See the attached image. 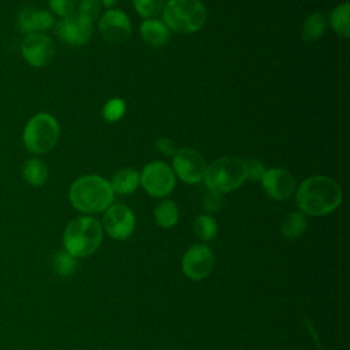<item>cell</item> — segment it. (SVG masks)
<instances>
[{"mask_svg": "<svg viewBox=\"0 0 350 350\" xmlns=\"http://www.w3.org/2000/svg\"><path fill=\"white\" fill-rule=\"evenodd\" d=\"M161 11L165 26L178 33H196L206 22L201 0H168Z\"/></svg>", "mask_w": 350, "mask_h": 350, "instance_id": "cell-4", "label": "cell"}, {"mask_svg": "<svg viewBox=\"0 0 350 350\" xmlns=\"http://www.w3.org/2000/svg\"><path fill=\"white\" fill-rule=\"evenodd\" d=\"M156 148L157 150L164 154V156H168V157H172L174 153L176 152V146H175V142L170 138H165V137H161L156 141Z\"/></svg>", "mask_w": 350, "mask_h": 350, "instance_id": "cell-31", "label": "cell"}, {"mask_svg": "<svg viewBox=\"0 0 350 350\" xmlns=\"http://www.w3.org/2000/svg\"><path fill=\"white\" fill-rule=\"evenodd\" d=\"M56 34L63 42L68 45H83L90 40L93 34V22L74 12L62 18L56 23Z\"/></svg>", "mask_w": 350, "mask_h": 350, "instance_id": "cell-12", "label": "cell"}, {"mask_svg": "<svg viewBox=\"0 0 350 350\" xmlns=\"http://www.w3.org/2000/svg\"><path fill=\"white\" fill-rule=\"evenodd\" d=\"M21 52L26 63L31 67H45L55 56V42L44 33L27 34L21 44Z\"/></svg>", "mask_w": 350, "mask_h": 350, "instance_id": "cell-11", "label": "cell"}, {"mask_svg": "<svg viewBox=\"0 0 350 350\" xmlns=\"http://www.w3.org/2000/svg\"><path fill=\"white\" fill-rule=\"evenodd\" d=\"M349 14H350V4L347 1L336 5L329 14V25L332 30L336 34L342 36L343 38H349L350 36Z\"/></svg>", "mask_w": 350, "mask_h": 350, "instance_id": "cell-21", "label": "cell"}, {"mask_svg": "<svg viewBox=\"0 0 350 350\" xmlns=\"http://www.w3.org/2000/svg\"><path fill=\"white\" fill-rule=\"evenodd\" d=\"M327 19L321 12H313L304 21L301 26V37L306 42L317 41L325 31Z\"/></svg>", "mask_w": 350, "mask_h": 350, "instance_id": "cell-20", "label": "cell"}, {"mask_svg": "<svg viewBox=\"0 0 350 350\" xmlns=\"http://www.w3.org/2000/svg\"><path fill=\"white\" fill-rule=\"evenodd\" d=\"M22 175H23V179L30 186L40 187L48 180L49 172H48L46 164L42 160L37 157H30L23 163Z\"/></svg>", "mask_w": 350, "mask_h": 350, "instance_id": "cell-18", "label": "cell"}, {"mask_svg": "<svg viewBox=\"0 0 350 350\" xmlns=\"http://www.w3.org/2000/svg\"><path fill=\"white\" fill-rule=\"evenodd\" d=\"M246 179V163L235 156H223L206 165L202 180L209 190L223 194L238 189Z\"/></svg>", "mask_w": 350, "mask_h": 350, "instance_id": "cell-5", "label": "cell"}, {"mask_svg": "<svg viewBox=\"0 0 350 350\" xmlns=\"http://www.w3.org/2000/svg\"><path fill=\"white\" fill-rule=\"evenodd\" d=\"M260 182L265 193L276 201L287 200L295 191V179L293 174L284 168L265 170Z\"/></svg>", "mask_w": 350, "mask_h": 350, "instance_id": "cell-14", "label": "cell"}, {"mask_svg": "<svg viewBox=\"0 0 350 350\" xmlns=\"http://www.w3.org/2000/svg\"><path fill=\"white\" fill-rule=\"evenodd\" d=\"M53 25V14L46 10H37L31 5H26L18 14V27L26 36L34 33H44L52 29Z\"/></svg>", "mask_w": 350, "mask_h": 350, "instance_id": "cell-15", "label": "cell"}, {"mask_svg": "<svg viewBox=\"0 0 350 350\" xmlns=\"http://www.w3.org/2000/svg\"><path fill=\"white\" fill-rule=\"evenodd\" d=\"M101 8L100 0H79L78 4V12L81 16L89 19L90 22L96 21Z\"/></svg>", "mask_w": 350, "mask_h": 350, "instance_id": "cell-27", "label": "cell"}, {"mask_svg": "<svg viewBox=\"0 0 350 350\" xmlns=\"http://www.w3.org/2000/svg\"><path fill=\"white\" fill-rule=\"evenodd\" d=\"M104 238L98 219L85 215L72 219L64 228L63 246L75 258L92 256L100 247Z\"/></svg>", "mask_w": 350, "mask_h": 350, "instance_id": "cell-3", "label": "cell"}, {"mask_svg": "<svg viewBox=\"0 0 350 350\" xmlns=\"http://www.w3.org/2000/svg\"><path fill=\"white\" fill-rule=\"evenodd\" d=\"M115 193L109 180L98 175H83L68 190L71 205L82 213L104 212L113 202Z\"/></svg>", "mask_w": 350, "mask_h": 350, "instance_id": "cell-2", "label": "cell"}, {"mask_svg": "<svg viewBox=\"0 0 350 350\" xmlns=\"http://www.w3.org/2000/svg\"><path fill=\"white\" fill-rule=\"evenodd\" d=\"M306 217L304 213L301 212H288L284 219L282 220V226H280V232L288 238V239H295L299 235H302V232L306 228Z\"/></svg>", "mask_w": 350, "mask_h": 350, "instance_id": "cell-22", "label": "cell"}, {"mask_svg": "<svg viewBox=\"0 0 350 350\" xmlns=\"http://www.w3.org/2000/svg\"><path fill=\"white\" fill-rule=\"evenodd\" d=\"M52 267L59 276H71L77 269V258L66 250H59L53 254Z\"/></svg>", "mask_w": 350, "mask_h": 350, "instance_id": "cell-24", "label": "cell"}, {"mask_svg": "<svg viewBox=\"0 0 350 350\" xmlns=\"http://www.w3.org/2000/svg\"><path fill=\"white\" fill-rule=\"evenodd\" d=\"M246 163V172H247V178L252 179L253 182H258L261 180L264 172H265V167L261 161H258L257 159H252Z\"/></svg>", "mask_w": 350, "mask_h": 350, "instance_id": "cell-30", "label": "cell"}, {"mask_svg": "<svg viewBox=\"0 0 350 350\" xmlns=\"http://www.w3.org/2000/svg\"><path fill=\"white\" fill-rule=\"evenodd\" d=\"M111 187L113 193L127 196L137 190L139 186V172L134 168L119 170L111 179Z\"/></svg>", "mask_w": 350, "mask_h": 350, "instance_id": "cell-17", "label": "cell"}, {"mask_svg": "<svg viewBox=\"0 0 350 350\" xmlns=\"http://www.w3.org/2000/svg\"><path fill=\"white\" fill-rule=\"evenodd\" d=\"M98 31L101 37L111 44L126 41L131 34V22L126 12L109 8L103 14L98 22Z\"/></svg>", "mask_w": 350, "mask_h": 350, "instance_id": "cell-13", "label": "cell"}, {"mask_svg": "<svg viewBox=\"0 0 350 350\" xmlns=\"http://www.w3.org/2000/svg\"><path fill=\"white\" fill-rule=\"evenodd\" d=\"M59 137L60 126L57 120L46 112H40L31 116L22 134L25 148L36 154L46 153L55 148Z\"/></svg>", "mask_w": 350, "mask_h": 350, "instance_id": "cell-6", "label": "cell"}, {"mask_svg": "<svg viewBox=\"0 0 350 350\" xmlns=\"http://www.w3.org/2000/svg\"><path fill=\"white\" fill-rule=\"evenodd\" d=\"M139 185L149 196L161 198L174 190L175 174L164 161H152L139 174Z\"/></svg>", "mask_w": 350, "mask_h": 350, "instance_id": "cell-7", "label": "cell"}, {"mask_svg": "<svg viewBox=\"0 0 350 350\" xmlns=\"http://www.w3.org/2000/svg\"><path fill=\"white\" fill-rule=\"evenodd\" d=\"M215 264V254L208 245L196 243L191 245L182 256L180 267L182 272L190 280L205 279Z\"/></svg>", "mask_w": 350, "mask_h": 350, "instance_id": "cell-10", "label": "cell"}, {"mask_svg": "<svg viewBox=\"0 0 350 350\" xmlns=\"http://www.w3.org/2000/svg\"><path fill=\"white\" fill-rule=\"evenodd\" d=\"M103 231L115 241L127 239L135 228V216L124 204L109 205L103 215Z\"/></svg>", "mask_w": 350, "mask_h": 350, "instance_id": "cell-9", "label": "cell"}, {"mask_svg": "<svg viewBox=\"0 0 350 350\" xmlns=\"http://www.w3.org/2000/svg\"><path fill=\"white\" fill-rule=\"evenodd\" d=\"M48 1H49V8L52 14L62 18L74 14L75 5H77V0H48Z\"/></svg>", "mask_w": 350, "mask_h": 350, "instance_id": "cell-28", "label": "cell"}, {"mask_svg": "<svg viewBox=\"0 0 350 350\" xmlns=\"http://www.w3.org/2000/svg\"><path fill=\"white\" fill-rule=\"evenodd\" d=\"M202 205L209 212H216L223 205V194L216 190H209L202 200Z\"/></svg>", "mask_w": 350, "mask_h": 350, "instance_id": "cell-29", "label": "cell"}, {"mask_svg": "<svg viewBox=\"0 0 350 350\" xmlns=\"http://www.w3.org/2000/svg\"><path fill=\"white\" fill-rule=\"evenodd\" d=\"M100 1H101L103 5H105L107 8H111V7H113V5L116 4L118 0H100Z\"/></svg>", "mask_w": 350, "mask_h": 350, "instance_id": "cell-32", "label": "cell"}, {"mask_svg": "<svg viewBox=\"0 0 350 350\" xmlns=\"http://www.w3.org/2000/svg\"><path fill=\"white\" fill-rule=\"evenodd\" d=\"M126 112V103L122 98H111L103 107V118L109 122H118Z\"/></svg>", "mask_w": 350, "mask_h": 350, "instance_id": "cell-25", "label": "cell"}, {"mask_svg": "<svg viewBox=\"0 0 350 350\" xmlns=\"http://www.w3.org/2000/svg\"><path fill=\"white\" fill-rule=\"evenodd\" d=\"M154 221L161 228H171L178 223L179 209L172 200L160 201L153 212Z\"/></svg>", "mask_w": 350, "mask_h": 350, "instance_id": "cell-19", "label": "cell"}, {"mask_svg": "<svg viewBox=\"0 0 350 350\" xmlns=\"http://www.w3.org/2000/svg\"><path fill=\"white\" fill-rule=\"evenodd\" d=\"M139 34L146 44L152 46H161L170 38V29L164 22L149 18L141 23Z\"/></svg>", "mask_w": 350, "mask_h": 350, "instance_id": "cell-16", "label": "cell"}, {"mask_svg": "<svg viewBox=\"0 0 350 350\" xmlns=\"http://www.w3.org/2000/svg\"><path fill=\"white\" fill-rule=\"evenodd\" d=\"M193 232L198 239L209 242L217 234V221L211 215H200L193 221Z\"/></svg>", "mask_w": 350, "mask_h": 350, "instance_id": "cell-23", "label": "cell"}, {"mask_svg": "<svg viewBox=\"0 0 350 350\" xmlns=\"http://www.w3.org/2000/svg\"><path fill=\"white\" fill-rule=\"evenodd\" d=\"M340 186L331 178L314 175L306 178L297 189L295 202L301 213L308 216H325L342 202Z\"/></svg>", "mask_w": 350, "mask_h": 350, "instance_id": "cell-1", "label": "cell"}, {"mask_svg": "<svg viewBox=\"0 0 350 350\" xmlns=\"http://www.w3.org/2000/svg\"><path fill=\"white\" fill-rule=\"evenodd\" d=\"M135 11L149 19L152 16H156L164 7V0H131Z\"/></svg>", "mask_w": 350, "mask_h": 350, "instance_id": "cell-26", "label": "cell"}, {"mask_svg": "<svg viewBox=\"0 0 350 350\" xmlns=\"http://www.w3.org/2000/svg\"><path fill=\"white\" fill-rule=\"evenodd\" d=\"M174 174L187 185H196L204 179L206 161L204 156L193 148H180L172 156Z\"/></svg>", "mask_w": 350, "mask_h": 350, "instance_id": "cell-8", "label": "cell"}]
</instances>
